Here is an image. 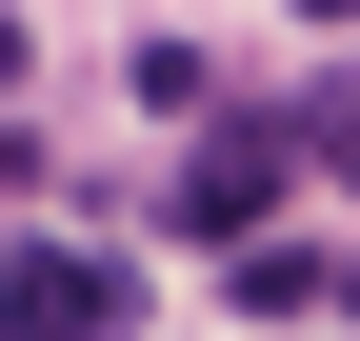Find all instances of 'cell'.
Listing matches in <instances>:
<instances>
[{
  "mask_svg": "<svg viewBox=\"0 0 360 341\" xmlns=\"http://www.w3.org/2000/svg\"><path fill=\"white\" fill-rule=\"evenodd\" d=\"M120 321H141V281L101 241H20L0 261V341H120Z\"/></svg>",
  "mask_w": 360,
  "mask_h": 341,
  "instance_id": "obj_2",
  "label": "cell"
},
{
  "mask_svg": "<svg viewBox=\"0 0 360 341\" xmlns=\"http://www.w3.org/2000/svg\"><path fill=\"white\" fill-rule=\"evenodd\" d=\"M300 161H340V181H360V80H321V101H300Z\"/></svg>",
  "mask_w": 360,
  "mask_h": 341,
  "instance_id": "obj_4",
  "label": "cell"
},
{
  "mask_svg": "<svg viewBox=\"0 0 360 341\" xmlns=\"http://www.w3.org/2000/svg\"><path fill=\"white\" fill-rule=\"evenodd\" d=\"M0 261H20V241H0Z\"/></svg>",
  "mask_w": 360,
  "mask_h": 341,
  "instance_id": "obj_7",
  "label": "cell"
},
{
  "mask_svg": "<svg viewBox=\"0 0 360 341\" xmlns=\"http://www.w3.org/2000/svg\"><path fill=\"white\" fill-rule=\"evenodd\" d=\"M281 161H300V120H200V141H180V241L240 261V241L281 221Z\"/></svg>",
  "mask_w": 360,
  "mask_h": 341,
  "instance_id": "obj_1",
  "label": "cell"
},
{
  "mask_svg": "<svg viewBox=\"0 0 360 341\" xmlns=\"http://www.w3.org/2000/svg\"><path fill=\"white\" fill-rule=\"evenodd\" d=\"M220 302H240V321H340V241H240Z\"/></svg>",
  "mask_w": 360,
  "mask_h": 341,
  "instance_id": "obj_3",
  "label": "cell"
},
{
  "mask_svg": "<svg viewBox=\"0 0 360 341\" xmlns=\"http://www.w3.org/2000/svg\"><path fill=\"white\" fill-rule=\"evenodd\" d=\"M340 321H360V241H340Z\"/></svg>",
  "mask_w": 360,
  "mask_h": 341,
  "instance_id": "obj_5",
  "label": "cell"
},
{
  "mask_svg": "<svg viewBox=\"0 0 360 341\" xmlns=\"http://www.w3.org/2000/svg\"><path fill=\"white\" fill-rule=\"evenodd\" d=\"M321 20H360V0H321Z\"/></svg>",
  "mask_w": 360,
  "mask_h": 341,
  "instance_id": "obj_6",
  "label": "cell"
}]
</instances>
